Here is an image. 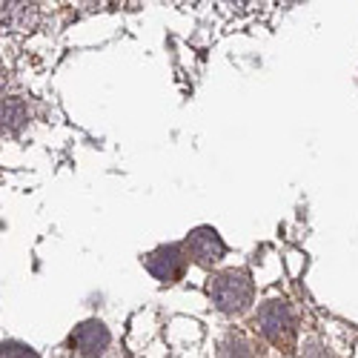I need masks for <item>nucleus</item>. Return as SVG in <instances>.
<instances>
[{
    "label": "nucleus",
    "mask_w": 358,
    "mask_h": 358,
    "mask_svg": "<svg viewBox=\"0 0 358 358\" xmlns=\"http://www.w3.org/2000/svg\"><path fill=\"white\" fill-rule=\"evenodd\" d=\"M210 298L224 313H244L252 304V278L244 270H227L210 278Z\"/></svg>",
    "instance_id": "obj_1"
},
{
    "label": "nucleus",
    "mask_w": 358,
    "mask_h": 358,
    "mask_svg": "<svg viewBox=\"0 0 358 358\" xmlns=\"http://www.w3.org/2000/svg\"><path fill=\"white\" fill-rule=\"evenodd\" d=\"M258 327H261V333L270 338L275 347H281V350H289L292 347L295 321H292V313H289V307L284 301L264 304L261 313H258Z\"/></svg>",
    "instance_id": "obj_2"
},
{
    "label": "nucleus",
    "mask_w": 358,
    "mask_h": 358,
    "mask_svg": "<svg viewBox=\"0 0 358 358\" xmlns=\"http://www.w3.org/2000/svg\"><path fill=\"white\" fill-rule=\"evenodd\" d=\"M187 261H189V255H187L184 244H169V247H161L146 255V270L164 284H175L184 278Z\"/></svg>",
    "instance_id": "obj_3"
},
{
    "label": "nucleus",
    "mask_w": 358,
    "mask_h": 358,
    "mask_svg": "<svg viewBox=\"0 0 358 358\" xmlns=\"http://www.w3.org/2000/svg\"><path fill=\"white\" fill-rule=\"evenodd\" d=\"M184 247H187V255L195 258L201 266H210V264L221 261L224 252H227L221 235H218L213 227H198V229H192L189 238L184 241Z\"/></svg>",
    "instance_id": "obj_4"
},
{
    "label": "nucleus",
    "mask_w": 358,
    "mask_h": 358,
    "mask_svg": "<svg viewBox=\"0 0 358 358\" xmlns=\"http://www.w3.org/2000/svg\"><path fill=\"white\" fill-rule=\"evenodd\" d=\"M69 344L83 355H101L109 347V330L101 321H83L80 327H75Z\"/></svg>",
    "instance_id": "obj_5"
},
{
    "label": "nucleus",
    "mask_w": 358,
    "mask_h": 358,
    "mask_svg": "<svg viewBox=\"0 0 358 358\" xmlns=\"http://www.w3.org/2000/svg\"><path fill=\"white\" fill-rule=\"evenodd\" d=\"M20 124H23V103H20V101H15V98L3 101V127L17 129Z\"/></svg>",
    "instance_id": "obj_6"
},
{
    "label": "nucleus",
    "mask_w": 358,
    "mask_h": 358,
    "mask_svg": "<svg viewBox=\"0 0 358 358\" xmlns=\"http://www.w3.org/2000/svg\"><path fill=\"white\" fill-rule=\"evenodd\" d=\"M0 358H38V352L32 347H26L20 341H6L0 347Z\"/></svg>",
    "instance_id": "obj_7"
}]
</instances>
